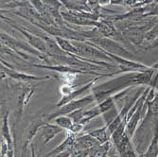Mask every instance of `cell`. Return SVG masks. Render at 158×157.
Here are the masks:
<instances>
[{
  "instance_id": "obj_8",
  "label": "cell",
  "mask_w": 158,
  "mask_h": 157,
  "mask_svg": "<svg viewBox=\"0 0 158 157\" xmlns=\"http://www.w3.org/2000/svg\"><path fill=\"white\" fill-rule=\"evenodd\" d=\"M102 77H104V76H98V77L95 78L94 80H92V81H90L89 82H87L86 84H84L83 86H81V87L75 89L70 95H68V96H66V97H62L61 99L59 101V102L57 103V106H58V107H61V106H63V105H64V104H66V103H68V102H70V101H74V99L82 97L83 95H84L86 92H88V91L94 86L95 82H96L99 78H102Z\"/></svg>"
},
{
  "instance_id": "obj_6",
  "label": "cell",
  "mask_w": 158,
  "mask_h": 157,
  "mask_svg": "<svg viewBox=\"0 0 158 157\" xmlns=\"http://www.w3.org/2000/svg\"><path fill=\"white\" fill-rule=\"evenodd\" d=\"M46 122H48L47 118L40 117L36 118L33 121L31 122V124L27 127L25 130L24 135H23V145H22V151H27V148L31 144V142L34 138V136L39 133L40 128L44 125Z\"/></svg>"
},
{
  "instance_id": "obj_4",
  "label": "cell",
  "mask_w": 158,
  "mask_h": 157,
  "mask_svg": "<svg viewBox=\"0 0 158 157\" xmlns=\"http://www.w3.org/2000/svg\"><path fill=\"white\" fill-rule=\"evenodd\" d=\"M90 41H92L91 43L98 46L106 54L117 55V56L122 57V58H125V59H130L133 57V54L131 52H129L124 47H122L118 42L114 41L108 37H104V36L97 37L94 39H90Z\"/></svg>"
},
{
  "instance_id": "obj_16",
  "label": "cell",
  "mask_w": 158,
  "mask_h": 157,
  "mask_svg": "<svg viewBox=\"0 0 158 157\" xmlns=\"http://www.w3.org/2000/svg\"><path fill=\"white\" fill-rule=\"evenodd\" d=\"M41 1L49 9L59 10L63 6L61 0H41Z\"/></svg>"
},
{
  "instance_id": "obj_13",
  "label": "cell",
  "mask_w": 158,
  "mask_h": 157,
  "mask_svg": "<svg viewBox=\"0 0 158 157\" xmlns=\"http://www.w3.org/2000/svg\"><path fill=\"white\" fill-rule=\"evenodd\" d=\"M58 43V45L60 46V48L67 52V53H70V54H74V55H77V49L76 48L74 47L72 41H69L68 39H65V38H63V37H54Z\"/></svg>"
},
{
  "instance_id": "obj_14",
  "label": "cell",
  "mask_w": 158,
  "mask_h": 157,
  "mask_svg": "<svg viewBox=\"0 0 158 157\" xmlns=\"http://www.w3.org/2000/svg\"><path fill=\"white\" fill-rule=\"evenodd\" d=\"M53 122L54 124L58 125L59 127H61L64 131H65L66 133L71 129V127H72L74 121L71 119L68 116H61V117H58L53 119Z\"/></svg>"
},
{
  "instance_id": "obj_12",
  "label": "cell",
  "mask_w": 158,
  "mask_h": 157,
  "mask_svg": "<svg viewBox=\"0 0 158 157\" xmlns=\"http://www.w3.org/2000/svg\"><path fill=\"white\" fill-rule=\"evenodd\" d=\"M87 134H90L92 137H94L96 141L99 144H104L111 140V134L108 131V125L106 124L103 127L98 128L97 130L87 132Z\"/></svg>"
},
{
  "instance_id": "obj_7",
  "label": "cell",
  "mask_w": 158,
  "mask_h": 157,
  "mask_svg": "<svg viewBox=\"0 0 158 157\" xmlns=\"http://www.w3.org/2000/svg\"><path fill=\"white\" fill-rule=\"evenodd\" d=\"M1 70L4 71L6 73L7 77H10L12 80H15L19 82H30V81H47V80H50L51 77L50 76H44V77H38V76H34V75H30L27 73H23V72H18L16 70H13L12 68L10 67H6L4 64L1 65Z\"/></svg>"
},
{
  "instance_id": "obj_15",
  "label": "cell",
  "mask_w": 158,
  "mask_h": 157,
  "mask_svg": "<svg viewBox=\"0 0 158 157\" xmlns=\"http://www.w3.org/2000/svg\"><path fill=\"white\" fill-rule=\"evenodd\" d=\"M84 110H85V108H82V109L76 110V111L72 112L71 114H69L68 117H69L71 119H72L74 122H76V123H81V119L83 118Z\"/></svg>"
},
{
  "instance_id": "obj_10",
  "label": "cell",
  "mask_w": 158,
  "mask_h": 157,
  "mask_svg": "<svg viewBox=\"0 0 158 157\" xmlns=\"http://www.w3.org/2000/svg\"><path fill=\"white\" fill-rule=\"evenodd\" d=\"M76 141V136L73 134L67 133V135L65 137V139L62 142V143L57 146L55 149H53L52 151H50L48 153H47L44 157H54L59 154H62L65 151H67L68 150H70L73 147L74 143Z\"/></svg>"
},
{
  "instance_id": "obj_11",
  "label": "cell",
  "mask_w": 158,
  "mask_h": 157,
  "mask_svg": "<svg viewBox=\"0 0 158 157\" xmlns=\"http://www.w3.org/2000/svg\"><path fill=\"white\" fill-rule=\"evenodd\" d=\"M112 146V140L106 142L104 144H97L89 150L88 157H107Z\"/></svg>"
},
{
  "instance_id": "obj_1",
  "label": "cell",
  "mask_w": 158,
  "mask_h": 157,
  "mask_svg": "<svg viewBox=\"0 0 158 157\" xmlns=\"http://www.w3.org/2000/svg\"><path fill=\"white\" fill-rule=\"evenodd\" d=\"M74 47L77 49V55L82 58H85L86 60L92 61L96 63L97 64L106 67L108 69H111L114 67L112 64H108L106 62L113 63L114 60L111 58L109 55H107L105 52H103L98 46H96L93 43L89 41H72Z\"/></svg>"
},
{
  "instance_id": "obj_17",
  "label": "cell",
  "mask_w": 158,
  "mask_h": 157,
  "mask_svg": "<svg viewBox=\"0 0 158 157\" xmlns=\"http://www.w3.org/2000/svg\"><path fill=\"white\" fill-rule=\"evenodd\" d=\"M83 130H84V125H82V124H81V123H76V122H74L73 125H72V127H71V129H70L67 133L73 134H77L81 133Z\"/></svg>"
},
{
  "instance_id": "obj_18",
  "label": "cell",
  "mask_w": 158,
  "mask_h": 157,
  "mask_svg": "<svg viewBox=\"0 0 158 157\" xmlns=\"http://www.w3.org/2000/svg\"><path fill=\"white\" fill-rule=\"evenodd\" d=\"M111 2H112V0H99L98 5L99 6H105V5L111 4Z\"/></svg>"
},
{
  "instance_id": "obj_9",
  "label": "cell",
  "mask_w": 158,
  "mask_h": 157,
  "mask_svg": "<svg viewBox=\"0 0 158 157\" xmlns=\"http://www.w3.org/2000/svg\"><path fill=\"white\" fill-rule=\"evenodd\" d=\"M41 136L44 141V145L48 144L49 141H51L57 134H59L63 132H64L61 127H59L56 124H51L49 122H46L39 130Z\"/></svg>"
},
{
  "instance_id": "obj_3",
  "label": "cell",
  "mask_w": 158,
  "mask_h": 157,
  "mask_svg": "<svg viewBox=\"0 0 158 157\" xmlns=\"http://www.w3.org/2000/svg\"><path fill=\"white\" fill-rule=\"evenodd\" d=\"M93 102H96L95 101V97L93 94L88 95V96H84L82 97L74 99V101H70L63 106H61L58 110L53 112L50 115H48L47 117L48 121H51L54 118L61 117V116H68L69 114H71L72 112L79 110V109H82V108H86L88 105L92 104Z\"/></svg>"
},
{
  "instance_id": "obj_2",
  "label": "cell",
  "mask_w": 158,
  "mask_h": 157,
  "mask_svg": "<svg viewBox=\"0 0 158 157\" xmlns=\"http://www.w3.org/2000/svg\"><path fill=\"white\" fill-rule=\"evenodd\" d=\"M1 44L6 45L7 47L11 48L18 56H20L23 59H26V60L30 59V56H27L25 53V52H27V53H31V54L38 57V58L41 59L42 61H45L46 63L50 64V61L48 59V55L38 51L35 48H32L33 47H31L28 43H25L20 40H17L15 38L8 35L6 32L1 33Z\"/></svg>"
},
{
  "instance_id": "obj_5",
  "label": "cell",
  "mask_w": 158,
  "mask_h": 157,
  "mask_svg": "<svg viewBox=\"0 0 158 157\" xmlns=\"http://www.w3.org/2000/svg\"><path fill=\"white\" fill-rule=\"evenodd\" d=\"M1 18L7 22L10 26H11L12 27L15 28L16 31H18L22 35H24L26 38H27V43L30 44L31 47H33V48L37 49L38 51L42 52V53H44L46 55H48V49H47V45H46V42L44 40V38H41L37 35H34L31 32H28L27 31H26L25 28H23L20 25L16 24L15 22H13L11 20H9L7 17L1 15Z\"/></svg>"
}]
</instances>
